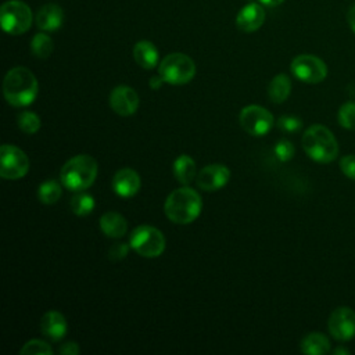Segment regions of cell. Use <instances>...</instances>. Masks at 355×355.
Masks as SVG:
<instances>
[{
    "instance_id": "cell-1",
    "label": "cell",
    "mask_w": 355,
    "mask_h": 355,
    "mask_svg": "<svg viewBox=\"0 0 355 355\" xmlns=\"http://www.w3.org/2000/svg\"><path fill=\"white\" fill-rule=\"evenodd\" d=\"M39 85L32 71L25 67L11 68L3 80V93L8 104L14 107H26L37 96Z\"/></svg>"
},
{
    "instance_id": "cell-2",
    "label": "cell",
    "mask_w": 355,
    "mask_h": 355,
    "mask_svg": "<svg viewBox=\"0 0 355 355\" xmlns=\"http://www.w3.org/2000/svg\"><path fill=\"white\" fill-rule=\"evenodd\" d=\"M202 201L200 194L187 186L175 189L165 200L164 211L169 220L179 225L191 223L201 214Z\"/></svg>"
},
{
    "instance_id": "cell-3",
    "label": "cell",
    "mask_w": 355,
    "mask_h": 355,
    "mask_svg": "<svg viewBox=\"0 0 355 355\" xmlns=\"http://www.w3.org/2000/svg\"><path fill=\"white\" fill-rule=\"evenodd\" d=\"M97 161L87 154H79L68 159L61 171L60 179L62 186L72 191H82L93 184L97 178Z\"/></svg>"
},
{
    "instance_id": "cell-4",
    "label": "cell",
    "mask_w": 355,
    "mask_h": 355,
    "mask_svg": "<svg viewBox=\"0 0 355 355\" xmlns=\"http://www.w3.org/2000/svg\"><path fill=\"white\" fill-rule=\"evenodd\" d=\"M305 153L316 162L327 164L337 158L338 143L334 135L323 125H312L302 135Z\"/></svg>"
},
{
    "instance_id": "cell-5",
    "label": "cell",
    "mask_w": 355,
    "mask_h": 355,
    "mask_svg": "<svg viewBox=\"0 0 355 355\" xmlns=\"http://www.w3.org/2000/svg\"><path fill=\"white\" fill-rule=\"evenodd\" d=\"M158 75L166 83L184 85L194 78L196 64L183 53H171L159 62Z\"/></svg>"
},
{
    "instance_id": "cell-6",
    "label": "cell",
    "mask_w": 355,
    "mask_h": 355,
    "mask_svg": "<svg viewBox=\"0 0 355 355\" xmlns=\"http://www.w3.org/2000/svg\"><path fill=\"white\" fill-rule=\"evenodd\" d=\"M129 244L139 255L146 258H157L165 250V237L159 229L141 225L133 229L130 233Z\"/></svg>"
},
{
    "instance_id": "cell-7",
    "label": "cell",
    "mask_w": 355,
    "mask_h": 355,
    "mask_svg": "<svg viewBox=\"0 0 355 355\" xmlns=\"http://www.w3.org/2000/svg\"><path fill=\"white\" fill-rule=\"evenodd\" d=\"M32 19V11L29 6L21 0H8L0 8L1 28L6 33H25L31 28Z\"/></svg>"
},
{
    "instance_id": "cell-8",
    "label": "cell",
    "mask_w": 355,
    "mask_h": 355,
    "mask_svg": "<svg viewBox=\"0 0 355 355\" xmlns=\"http://www.w3.org/2000/svg\"><path fill=\"white\" fill-rule=\"evenodd\" d=\"M28 171L26 154L12 144H3L0 148V176L7 180H17L24 178Z\"/></svg>"
},
{
    "instance_id": "cell-9",
    "label": "cell",
    "mask_w": 355,
    "mask_h": 355,
    "mask_svg": "<svg viewBox=\"0 0 355 355\" xmlns=\"http://www.w3.org/2000/svg\"><path fill=\"white\" fill-rule=\"evenodd\" d=\"M293 75L305 83H319L327 76V67L323 60L313 54H300L291 61Z\"/></svg>"
},
{
    "instance_id": "cell-10",
    "label": "cell",
    "mask_w": 355,
    "mask_h": 355,
    "mask_svg": "<svg viewBox=\"0 0 355 355\" xmlns=\"http://www.w3.org/2000/svg\"><path fill=\"white\" fill-rule=\"evenodd\" d=\"M241 128L251 136H263L266 135L273 123V115L261 105H247L241 110L239 116Z\"/></svg>"
},
{
    "instance_id": "cell-11",
    "label": "cell",
    "mask_w": 355,
    "mask_h": 355,
    "mask_svg": "<svg viewBox=\"0 0 355 355\" xmlns=\"http://www.w3.org/2000/svg\"><path fill=\"white\" fill-rule=\"evenodd\" d=\"M330 334L338 341H348L355 336V312L348 306L334 309L329 318Z\"/></svg>"
},
{
    "instance_id": "cell-12",
    "label": "cell",
    "mask_w": 355,
    "mask_h": 355,
    "mask_svg": "<svg viewBox=\"0 0 355 355\" xmlns=\"http://www.w3.org/2000/svg\"><path fill=\"white\" fill-rule=\"evenodd\" d=\"M230 179V169L222 164H211L204 166L196 179L200 189L205 191H215L222 189Z\"/></svg>"
},
{
    "instance_id": "cell-13",
    "label": "cell",
    "mask_w": 355,
    "mask_h": 355,
    "mask_svg": "<svg viewBox=\"0 0 355 355\" xmlns=\"http://www.w3.org/2000/svg\"><path fill=\"white\" fill-rule=\"evenodd\" d=\"M110 107L121 116L133 115L139 108V96L130 86L119 85L110 94Z\"/></svg>"
},
{
    "instance_id": "cell-14",
    "label": "cell",
    "mask_w": 355,
    "mask_h": 355,
    "mask_svg": "<svg viewBox=\"0 0 355 355\" xmlns=\"http://www.w3.org/2000/svg\"><path fill=\"white\" fill-rule=\"evenodd\" d=\"M265 22V10L262 8V6L255 4V3H250L247 6H244L237 17H236V25L241 32H255L258 31Z\"/></svg>"
},
{
    "instance_id": "cell-15",
    "label": "cell",
    "mask_w": 355,
    "mask_h": 355,
    "mask_svg": "<svg viewBox=\"0 0 355 355\" xmlns=\"http://www.w3.org/2000/svg\"><path fill=\"white\" fill-rule=\"evenodd\" d=\"M141 186L140 176L130 168L119 169L112 178V189L121 197H133Z\"/></svg>"
},
{
    "instance_id": "cell-16",
    "label": "cell",
    "mask_w": 355,
    "mask_h": 355,
    "mask_svg": "<svg viewBox=\"0 0 355 355\" xmlns=\"http://www.w3.org/2000/svg\"><path fill=\"white\" fill-rule=\"evenodd\" d=\"M64 22V11L55 3L44 4L36 14V25L44 32H54L61 28Z\"/></svg>"
},
{
    "instance_id": "cell-17",
    "label": "cell",
    "mask_w": 355,
    "mask_h": 355,
    "mask_svg": "<svg viewBox=\"0 0 355 355\" xmlns=\"http://www.w3.org/2000/svg\"><path fill=\"white\" fill-rule=\"evenodd\" d=\"M67 320L62 313L58 311H49L43 315L40 320V330L42 333L50 338L51 341L61 340L67 333Z\"/></svg>"
},
{
    "instance_id": "cell-18",
    "label": "cell",
    "mask_w": 355,
    "mask_h": 355,
    "mask_svg": "<svg viewBox=\"0 0 355 355\" xmlns=\"http://www.w3.org/2000/svg\"><path fill=\"white\" fill-rule=\"evenodd\" d=\"M100 229L107 237L119 239L126 233L128 222L121 214L108 211L100 218Z\"/></svg>"
},
{
    "instance_id": "cell-19",
    "label": "cell",
    "mask_w": 355,
    "mask_h": 355,
    "mask_svg": "<svg viewBox=\"0 0 355 355\" xmlns=\"http://www.w3.org/2000/svg\"><path fill=\"white\" fill-rule=\"evenodd\" d=\"M135 61L146 69H153L158 64V50L148 40H140L133 47Z\"/></svg>"
},
{
    "instance_id": "cell-20",
    "label": "cell",
    "mask_w": 355,
    "mask_h": 355,
    "mask_svg": "<svg viewBox=\"0 0 355 355\" xmlns=\"http://www.w3.org/2000/svg\"><path fill=\"white\" fill-rule=\"evenodd\" d=\"M173 175L179 183L184 186L190 184L191 180L197 178V168L194 159L187 154L179 155L173 161Z\"/></svg>"
},
{
    "instance_id": "cell-21",
    "label": "cell",
    "mask_w": 355,
    "mask_h": 355,
    "mask_svg": "<svg viewBox=\"0 0 355 355\" xmlns=\"http://www.w3.org/2000/svg\"><path fill=\"white\" fill-rule=\"evenodd\" d=\"M330 341L329 338L318 331L306 334L301 341V351L309 355H322L329 352Z\"/></svg>"
},
{
    "instance_id": "cell-22",
    "label": "cell",
    "mask_w": 355,
    "mask_h": 355,
    "mask_svg": "<svg viewBox=\"0 0 355 355\" xmlns=\"http://www.w3.org/2000/svg\"><path fill=\"white\" fill-rule=\"evenodd\" d=\"M290 92H291V80L286 73H277L268 86L269 98L276 104L283 103L290 96Z\"/></svg>"
},
{
    "instance_id": "cell-23",
    "label": "cell",
    "mask_w": 355,
    "mask_h": 355,
    "mask_svg": "<svg viewBox=\"0 0 355 355\" xmlns=\"http://www.w3.org/2000/svg\"><path fill=\"white\" fill-rule=\"evenodd\" d=\"M54 49L51 37L43 32L36 33L31 40V51L37 58H47Z\"/></svg>"
},
{
    "instance_id": "cell-24",
    "label": "cell",
    "mask_w": 355,
    "mask_h": 355,
    "mask_svg": "<svg viewBox=\"0 0 355 355\" xmlns=\"http://www.w3.org/2000/svg\"><path fill=\"white\" fill-rule=\"evenodd\" d=\"M62 194V189L61 184L55 180H46L39 186L37 190V197L40 200V202L43 204H54L60 200Z\"/></svg>"
},
{
    "instance_id": "cell-25",
    "label": "cell",
    "mask_w": 355,
    "mask_h": 355,
    "mask_svg": "<svg viewBox=\"0 0 355 355\" xmlns=\"http://www.w3.org/2000/svg\"><path fill=\"white\" fill-rule=\"evenodd\" d=\"M94 208V198L87 193H78L71 198V209L78 216L89 215Z\"/></svg>"
},
{
    "instance_id": "cell-26",
    "label": "cell",
    "mask_w": 355,
    "mask_h": 355,
    "mask_svg": "<svg viewBox=\"0 0 355 355\" xmlns=\"http://www.w3.org/2000/svg\"><path fill=\"white\" fill-rule=\"evenodd\" d=\"M18 128L25 132L26 135H33L36 133L39 129H40V118L32 112V111H22L19 115H18Z\"/></svg>"
},
{
    "instance_id": "cell-27",
    "label": "cell",
    "mask_w": 355,
    "mask_h": 355,
    "mask_svg": "<svg viewBox=\"0 0 355 355\" xmlns=\"http://www.w3.org/2000/svg\"><path fill=\"white\" fill-rule=\"evenodd\" d=\"M19 354H22V355H51L53 348L46 341L35 338V340H29L19 349Z\"/></svg>"
},
{
    "instance_id": "cell-28",
    "label": "cell",
    "mask_w": 355,
    "mask_h": 355,
    "mask_svg": "<svg viewBox=\"0 0 355 355\" xmlns=\"http://www.w3.org/2000/svg\"><path fill=\"white\" fill-rule=\"evenodd\" d=\"M338 123L345 129H355V103L348 101L343 104L337 114Z\"/></svg>"
},
{
    "instance_id": "cell-29",
    "label": "cell",
    "mask_w": 355,
    "mask_h": 355,
    "mask_svg": "<svg viewBox=\"0 0 355 355\" xmlns=\"http://www.w3.org/2000/svg\"><path fill=\"white\" fill-rule=\"evenodd\" d=\"M273 153H275V155H276L280 161L286 162V161H290V159L294 157L295 148H294V146H293L291 141L283 139V140H279V141L275 144Z\"/></svg>"
},
{
    "instance_id": "cell-30",
    "label": "cell",
    "mask_w": 355,
    "mask_h": 355,
    "mask_svg": "<svg viewBox=\"0 0 355 355\" xmlns=\"http://www.w3.org/2000/svg\"><path fill=\"white\" fill-rule=\"evenodd\" d=\"M301 119L293 115H284L277 119V126L284 132H297L301 129Z\"/></svg>"
},
{
    "instance_id": "cell-31",
    "label": "cell",
    "mask_w": 355,
    "mask_h": 355,
    "mask_svg": "<svg viewBox=\"0 0 355 355\" xmlns=\"http://www.w3.org/2000/svg\"><path fill=\"white\" fill-rule=\"evenodd\" d=\"M340 168L347 178L355 180V154L343 157L340 159Z\"/></svg>"
},
{
    "instance_id": "cell-32",
    "label": "cell",
    "mask_w": 355,
    "mask_h": 355,
    "mask_svg": "<svg viewBox=\"0 0 355 355\" xmlns=\"http://www.w3.org/2000/svg\"><path fill=\"white\" fill-rule=\"evenodd\" d=\"M129 252V245L125 243H115L108 250V258L111 261H121L123 259Z\"/></svg>"
},
{
    "instance_id": "cell-33",
    "label": "cell",
    "mask_w": 355,
    "mask_h": 355,
    "mask_svg": "<svg viewBox=\"0 0 355 355\" xmlns=\"http://www.w3.org/2000/svg\"><path fill=\"white\" fill-rule=\"evenodd\" d=\"M58 352L62 354V355H76V354L80 352V349H79V347H78L76 343H73V341H67V343L61 344Z\"/></svg>"
},
{
    "instance_id": "cell-34",
    "label": "cell",
    "mask_w": 355,
    "mask_h": 355,
    "mask_svg": "<svg viewBox=\"0 0 355 355\" xmlns=\"http://www.w3.org/2000/svg\"><path fill=\"white\" fill-rule=\"evenodd\" d=\"M347 21H348V25L349 28L352 29V32L355 33V4L348 10V14H347Z\"/></svg>"
},
{
    "instance_id": "cell-35",
    "label": "cell",
    "mask_w": 355,
    "mask_h": 355,
    "mask_svg": "<svg viewBox=\"0 0 355 355\" xmlns=\"http://www.w3.org/2000/svg\"><path fill=\"white\" fill-rule=\"evenodd\" d=\"M162 83H164V79H162L159 75H158V76H153V78L150 79V87L154 89V90L159 89V87L162 86Z\"/></svg>"
},
{
    "instance_id": "cell-36",
    "label": "cell",
    "mask_w": 355,
    "mask_h": 355,
    "mask_svg": "<svg viewBox=\"0 0 355 355\" xmlns=\"http://www.w3.org/2000/svg\"><path fill=\"white\" fill-rule=\"evenodd\" d=\"M262 4L265 6H269V7H276L279 4H282L284 0H259Z\"/></svg>"
},
{
    "instance_id": "cell-37",
    "label": "cell",
    "mask_w": 355,
    "mask_h": 355,
    "mask_svg": "<svg viewBox=\"0 0 355 355\" xmlns=\"http://www.w3.org/2000/svg\"><path fill=\"white\" fill-rule=\"evenodd\" d=\"M334 354L336 355H338V354H349V351L348 349H344V348H337V349H334Z\"/></svg>"
}]
</instances>
